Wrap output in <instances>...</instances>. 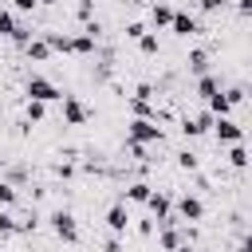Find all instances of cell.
Segmentation results:
<instances>
[{"label":"cell","mask_w":252,"mask_h":252,"mask_svg":"<svg viewBox=\"0 0 252 252\" xmlns=\"http://www.w3.org/2000/svg\"><path fill=\"white\" fill-rule=\"evenodd\" d=\"M35 4H39V0H12L16 12H35Z\"/></svg>","instance_id":"cell-30"},{"label":"cell","mask_w":252,"mask_h":252,"mask_svg":"<svg viewBox=\"0 0 252 252\" xmlns=\"http://www.w3.org/2000/svg\"><path fill=\"white\" fill-rule=\"evenodd\" d=\"M12 205H16V185L0 181V209H12Z\"/></svg>","instance_id":"cell-23"},{"label":"cell","mask_w":252,"mask_h":252,"mask_svg":"<svg viewBox=\"0 0 252 252\" xmlns=\"http://www.w3.org/2000/svg\"><path fill=\"white\" fill-rule=\"evenodd\" d=\"M94 43H98V24H87L79 35H71V51H75V55H91Z\"/></svg>","instance_id":"cell-7"},{"label":"cell","mask_w":252,"mask_h":252,"mask_svg":"<svg viewBox=\"0 0 252 252\" xmlns=\"http://www.w3.org/2000/svg\"><path fill=\"white\" fill-rule=\"evenodd\" d=\"M236 252H248V244H240V248H236Z\"/></svg>","instance_id":"cell-34"},{"label":"cell","mask_w":252,"mask_h":252,"mask_svg":"<svg viewBox=\"0 0 252 252\" xmlns=\"http://www.w3.org/2000/svg\"><path fill=\"white\" fill-rule=\"evenodd\" d=\"M150 94H154V87H150V83H142V87L134 91V98H138V102H150Z\"/></svg>","instance_id":"cell-29"},{"label":"cell","mask_w":252,"mask_h":252,"mask_svg":"<svg viewBox=\"0 0 252 252\" xmlns=\"http://www.w3.org/2000/svg\"><path fill=\"white\" fill-rule=\"evenodd\" d=\"M177 252H193V248H189V244H185V248H177Z\"/></svg>","instance_id":"cell-35"},{"label":"cell","mask_w":252,"mask_h":252,"mask_svg":"<svg viewBox=\"0 0 252 252\" xmlns=\"http://www.w3.org/2000/svg\"><path fill=\"white\" fill-rule=\"evenodd\" d=\"M161 248H165V252H177V248H185V236H181L173 224H161Z\"/></svg>","instance_id":"cell-14"},{"label":"cell","mask_w":252,"mask_h":252,"mask_svg":"<svg viewBox=\"0 0 252 252\" xmlns=\"http://www.w3.org/2000/svg\"><path fill=\"white\" fill-rule=\"evenodd\" d=\"M138 232L142 236H154V220H138Z\"/></svg>","instance_id":"cell-32"},{"label":"cell","mask_w":252,"mask_h":252,"mask_svg":"<svg viewBox=\"0 0 252 252\" xmlns=\"http://www.w3.org/2000/svg\"><path fill=\"white\" fill-rule=\"evenodd\" d=\"M51 232H55L63 244H75V240H79V224H75V217H71L67 209H55V213H51Z\"/></svg>","instance_id":"cell-3"},{"label":"cell","mask_w":252,"mask_h":252,"mask_svg":"<svg viewBox=\"0 0 252 252\" xmlns=\"http://www.w3.org/2000/svg\"><path fill=\"white\" fill-rule=\"evenodd\" d=\"M43 43H47V51H71V35H59V32H47Z\"/></svg>","instance_id":"cell-18"},{"label":"cell","mask_w":252,"mask_h":252,"mask_svg":"<svg viewBox=\"0 0 252 252\" xmlns=\"http://www.w3.org/2000/svg\"><path fill=\"white\" fill-rule=\"evenodd\" d=\"M228 165H232V169H244V165H248V150H244L240 142L228 150Z\"/></svg>","instance_id":"cell-21"},{"label":"cell","mask_w":252,"mask_h":252,"mask_svg":"<svg viewBox=\"0 0 252 252\" xmlns=\"http://www.w3.org/2000/svg\"><path fill=\"white\" fill-rule=\"evenodd\" d=\"M193 4H197L201 12H220V8H224V0H193Z\"/></svg>","instance_id":"cell-28"},{"label":"cell","mask_w":252,"mask_h":252,"mask_svg":"<svg viewBox=\"0 0 252 252\" xmlns=\"http://www.w3.org/2000/svg\"><path fill=\"white\" fill-rule=\"evenodd\" d=\"M24 51H28V59H47V55H51L43 39H28V43H24Z\"/></svg>","instance_id":"cell-20"},{"label":"cell","mask_w":252,"mask_h":252,"mask_svg":"<svg viewBox=\"0 0 252 252\" xmlns=\"http://www.w3.org/2000/svg\"><path fill=\"white\" fill-rule=\"evenodd\" d=\"M205 106H209V114H213V118H228V114H232V106H228L224 91H217L213 98H205Z\"/></svg>","instance_id":"cell-13"},{"label":"cell","mask_w":252,"mask_h":252,"mask_svg":"<svg viewBox=\"0 0 252 252\" xmlns=\"http://www.w3.org/2000/svg\"><path fill=\"white\" fill-rule=\"evenodd\" d=\"M213 130H217V142H228V146H236V142L244 138V130H240L232 118H213Z\"/></svg>","instance_id":"cell-11"},{"label":"cell","mask_w":252,"mask_h":252,"mask_svg":"<svg viewBox=\"0 0 252 252\" xmlns=\"http://www.w3.org/2000/svg\"><path fill=\"white\" fill-rule=\"evenodd\" d=\"M154 193V185L150 181H134L130 189H126V201H138V205H146V197Z\"/></svg>","instance_id":"cell-16"},{"label":"cell","mask_w":252,"mask_h":252,"mask_svg":"<svg viewBox=\"0 0 252 252\" xmlns=\"http://www.w3.org/2000/svg\"><path fill=\"white\" fill-rule=\"evenodd\" d=\"M12 232H16V217L8 209H0V236H12Z\"/></svg>","instance_id":"cell-24"},{"label":"cell","mask_w":252,"mask_h":252,"mask_svg":"<svg viewBox=\"0 0 252 252\" xmlns=\"http://www.w3.org/2000/svg\"><path fill=\"white\" fill-rule=\"evenodd\" d=\"M150 20H154V28H169V20H173V8H169V4H154Z\"/></svg>","instance_id":"cell-17"},{"label":"cell","mask_w":252,"mask_h":252,"mask_svg":"<svg viewBox=\"0 0 252 252\" xmlns=\"http://www.w3.org/2000/svg\"><path fill=\"white\" fill-rule=\"evenodd\" d=\"M24 94L32 98V102H59L63 98V91L51 83V79H43V75H28V83H24Z\"/></svg>","instance_id":"cell-1"},{"label":"cell","mask_w":252,"mask_h":252,"mask_svg":"<svg viewBox=\"0 0 252 252\" xmlns=\"http://www.w3.org/2000/svg\"><path fill=\"white\" fill-rule=\"evenodd\" d=\"M209 130H213V114H209V110L189 114V118L181 122V134H185V138H201V134H209Z\"/></svg>","instance_id":"cell-8"},{"label":"cell","mask_w":252,"mask_h":252,"mask_svg":"<svg viewBox=\"0 0 252 252\" xmlns=\"http://www.w3.org/2000/svg\"><path fill=\"white\" fill-rule=\"evenodd\" d=\"M59 102H63V122H67V126H83V122L91 118V110H87L75 94H63Z\"/></svg>","instance_id":"cell-5"},{"label":"cell","mask_w":252,"mask_h":252,"mask_svg":"<svg viewBox=\"0 0 252 252\" xmlns=\"http://www.w3.org/2000/svg\"><path fill=\"white\" fill-rule=\"evenodd\" d=\"M138 51H142V55H158V35H154V32H146V35L138 39Z\"/></svg>","instance_id":"cell-22"},{"label":"cell","mask_w":252,"mask_h":252,"mask_svg":"<svg viewBox=\"0 0 252 252\" xmlns=\"http://www.w3.org/2000/svg\"><path fill=\"white\" fill-rule=\"evenodd\" d=\"M146 209L158 217V220H165V217H173V201H169V193H161V189H154L150 197H146Z\"/></svg>","instance_id":"cell-12"},{"label":"cell","mask_w":252,"mask_h":252,"mask_svg":"<svg viewBox=\"0 0 252 252\" xmlns=\"http://www.w3.org/2000/svg\"><path fill=\"white\" fill-rule=\"evenodd\" d=\"M169 28H173L181 39H189V35H197V32H201L197 16H189V12H177V8H173V20H169Z\"/></svg>","instance_id":"cell-10"},{"label":"cell","mask_w":252,"mask_h":252,"mask_svg":"<svg viewBox=\"0 0 252 252\" xmlns=\"http://www.w3.org/2000/svg\"><path fill=\"white\" fill-rule=\"evenodd\" d=\"M217 91H220V83H217L213 75H197V94H201V98H213Z\"/></svg>","instance_id":"cell-19"},{"label":"cell","mask_w":252,"mask_h":252,"mask_svg":"<svg viewBox=\"0 0 252 252\" xmlns=\"http://www.w3.org/2000/svg\"><path fill=\"white\" fill-rule=\"evenodd\" d=\"M126 142H130V146L161 142V126H158L154 118H130V126H126Z\"/></svg>","instance_id":"cell-2"},{"label":"cell","mask_w":252,"mask_h":252,"mask_svg":"<svg viewBox=\"0 0 252 252\" xmlns=\"http://www.w3.org/2000/svg\"><path fill=\"white\" fill-rule=\"evenodd\" d=\"M236 12L240 16H252V0H236Z\"/></svg>","instance_id":"cell-33"},{"label":"cell","mask_w":252,"mask_h":252,"mask_svg":"<svg viewBox=\"0 0 252 252\" xmlns=\"http://www.w3.org/2000/svg\"><path fill=\"white\" fill-rule=\"evenodd\" d=\"M146 32H150L146 24H126V39H134V43H138V39H142Z\"/></svg>","instance_id":"cell-26"},{"label":"cell","mask_w":252,"mask_h":252,"mask_svg":"<svg viewBox=\"0 0 252 252\" xmlns=\"http://www.w3.org/2000/svg\"><path fill=\"white\" fill-rule=\"evenodd\" d=\"M106 228H110V236H122V232L130 228V209H126V201H118V205L106 209Z\"/></svg>","instance_id":"cell-6"},{"label":"cell","mask_w":252,"mask_h":252,"mask_svg":"<svg viewBox=\"0 0 252 252\" xmlns=\"http://www.w3.org/2000/svg\"><path fill=\"white\" fill-rule=\"evenodd\" d=\"M224 98H228V106L244 102V87H228V91H224Z\"/></svg>","instance_id":"cell-27"},{"label":"cell","mask_w":252,"mask_h":252,"mask_svg":"<svg viewBox=\"0 0 252 252\" xmlns=\"http://www.w3.org/2000/svg\"><path fill=\"white\" fill-rule=\"evenodd\" d=\"M43 114H47V106H43V102H32V98H28V122H39Z\"/></svg>","instance_id":"cell-25"},{"label":"cell","mask_w":252,"mask_h":252,"mask_svg":"<svg viewBox=\"0 0 252 252\" xmlns=\"http://www.w3.org/2000/svg\"><path fill=\"white\" fill-rule=\"evenodd\" d=\"M201 217H205V201L197 193H185L177 201V220H201Z\"/></svg>","instance_id":"cell-9"},{"label":"cell","mask_w":252,"mask_h":252,"mask_svg":"<svg viewBox=\"0 0 252 252\" xmlns=\"http://www.w3.org/2000/svg\"><path fill=\"white\" fill-rule=\"evenodd\" d=\"M0 35H8V39H16L20 47H24L28 39H32V32H28V28H24V24H20V20H16V16L8 12V8H0Z\"/></svg>","instance_id":"cell-4"},{"label":"cell","mask_w":252,"mask_h":252,"mask_svg":"<svg viewBox=\"0 0 252 252\" xmlns=\"http://www.w3.org/2000/svg\"><path fill=\"white\" fill-rule=\"evenodd\" d=\"M189 71H193V75H209V55H205L201 47L189 51Z\"/></svg>","instance_id":"cell-15"},{"label":"cell","mask_w":252,"mask_h":252,"mask_svg":"<svg viewBox=\"0 0 252 252\" xmlns=\"http://www.w3.org/2000/svg\"><path fill=\"white\" fill-rule=\"evenodd\" d=\"M177 161H181V169H197V158H193V154H181Z\"/></svg>","instance_id":"cell-31"}]
</instances>
